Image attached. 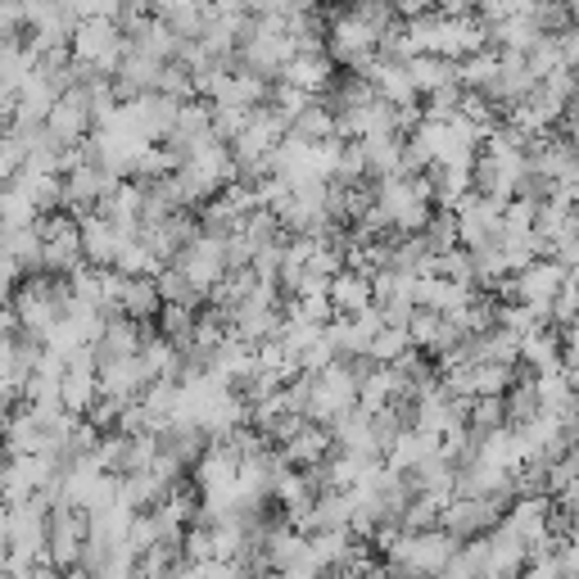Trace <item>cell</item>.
Segmentation results:
<instances>
[{
	"label": "cell",
	"mask_w": 579,
	"mask_h": 579,
	"mask_svg": "<svg viewBox=\"0 0 579 579\" xmlns=\"http://www.w3.org/2000/svg\"><path fill=\"white\" fill-rule=\"evenodd\" d=\"M381 579H385V575H381Z\"/></svg>",
	"instance_id": "obj_3"
},
{
	"label": "cell",
	"mask_w": 579,
	"mask_h": 579,
	"mask_svg": "<svg viewBox=\"0 0 579 579\" xmlns=\"http://www.w3.org/2000/svg\"><path fill=\"white\" fill-rule=\"evenodd\" d=\"M434 579H444V575H434Z\"/></svg>",
	"instance_id": "obj_2"
},
{
	"label": "cell",
	"mask_w": 579,
	"mask_h": 579,
	"mask_svg": "<svg viewBox=\"0 0 579 579\" xmlns=\"http://www.w3.org/2000/svg\"><path fill=\"white\" fill-rule=\"evenodd\" d=\"M0 579H14V575H10V570H6V566H0Z\"/></svg>",
	"instance_id": "obj_1"
}]
</instances>
